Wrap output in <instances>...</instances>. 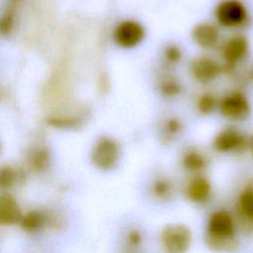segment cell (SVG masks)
I'll return each instance as SVG.
<instances>
[{
    "instance_id": "8fae6325",
    "label": "cell",
    "mask_w": 253,
    "mask_h": 253,
    "mask_svg": "<svg viewBox=\"0 0 253 253\" xmlns=\"http://www.w3.org/2000/svg\"><path fill=\"white\" fill-rule=\"evenodd\" d=\"M23 215L21 207L12 195L0 194V225L11 226L20 222Z\"/></svg>"
},
{
    "instance_id": "603a6c76",
    "label": "cell",
    "mask_w": 253,
    "mask_h": 253,
    "mask_svg": "<svg viewBox=\"0 0 253 253\" xmlns=\"http://www.w3.org/2000/svg\"><path fill=\"white\" fill-rule=\"evenodd\" d=\"M14 26V14L12 12H7L2 17H0V34L8 35Z\"/></svg>"
},
{
    "instance_id": "ffe728a7",
    "label": "cell",
    "mask_w": 253,
    "mask_h": 253,
    "mask_svg": "<svg viewBox=\"0 0 253 253\" xmlns=\"http://www.w3.org/2000/svg\"><path fill=\"white\" fill-rule=\"evenodd\" d=\"M182 127V123L178 118H167L162 125V135L165 139L171 140L181 132Z\"/></svg>"
},
{
    "instance_id": "2e32d148",
    "label": "cell",
    "mask_w": 253,
    "mask_h": 253,
    "mask_svg": "<svg viewBox=\"0 0 253 253\" xmlns=\"http://www.w3.org/2000/svg\"><path fill=\"white\" fill-rule=\"evenodd\" d=\"M29 167L35 172H43L50 162L49 153L45 148H35L30 151L27 157Z\"/></svg>"
},
{
    "instance_id": "484cf974",
    "label": "cell",
    "mask_w": 253,
    "mask_h": 253,
    "mask_svg": "<svg viewBox=\"0 0 253 253\" xmlns=\"http://www.w3.org/2000/svg\"><path fill=\"white\" fill-rule=\"evenodd\" d=\"M249 148L251 150V154H252V157H253V136L249 140Z\"/></svg>"
},
{
    "instance_id": "277c9868",
    "label": "cell",
    "mask_w": 253,
    "mask_h": 253,
    "mask_svg": "<svg viewBox=\"0 0 253 253\" xmlns=\"http://www.w3.org/2000/svg\"><path fill=\"white\" fill-rule=\"evenodd\" d=\"M217 23L228 29L241 28L248 23L249 14L246 6L240 0H222L214 10Z\"/></svg>"
},
{
    "instance_id": "4316f807",
    "label": "cell",
    "mask_w": 253,
    "mask_h": 253,
    "mask_svg": "<svg viewBox=\"0 0 253 253\" xmlns=\"http://www.w3.org/2000/svg\"><path fill=\"white\" fill-rule=\"evenodd\" d=\"M0 151H1V142H0Z\"/></svg>"
},
{
    "instance_id": "44dd1931",
    "label": "cell",
    "mask_w": 253,
    "mask_h": 253,
    "mask_svg": "<svg viewBox=\"0 0 253 253\" xmlns=\"http://www.w3.org/2000/svg\"><path fill=\"white\" fill-rule=\"evenodd\" d=\"M218 106V101L211 93H204L202 94L197 102V108L200 114L202 115H210L211 114L216 107Z\"/></svg>"
},
{
    "instance_id": "7a4b0ae2",
    "label": "cell",
    "mask_w": 253,
    "mask_h": 253,
    "mask_svg": "<svg viewBox=\"0 0 253 253\" xmlns=\"http://www.w3.org/2000/svg\"><path fill=\"white\" fill-rule=\"evenodd\" d=\"M160 244L164 253H187L192 245V232L181 222L166 224L160 233Z\"/></svg>"
},
{
    "instance_id": "9c48e42d",
    "label": "cell",
    "mask_w": 253,
    "mask_h": 253,
    "mask_svg": "<svg viewBox=\"0 0 253 253\" xmlns=\"http://www.w3.org/2000/svg\"><path fill=\"white\" fill-rule=\"evenodd\" d=\"M192 76L200 83L207 84L214 80L222 71V66L214 59L201 56L192 60L190 64Z\"/></svg>"
},
{
    "instance_id": "6da1fadb",
    "label": "cell",
    "mask_w": 253,
    "mask_h": 253,
    "mask_svg": "<svg viewBox=\"0 0 253 253\" xmlns=\"http://www.w3.org/2000/svg\"><path fill=\"white\" fill-rule=\"evenodd\" d=\"M235 231L236 224L229 212L225 211H213L208 219L205 242L213 252H234L239 246Z\"/></svg>"
},
{
    "instance_id": "d4e9b609",
    "label": "cell",
    "mask_w": 253,
    "mask_h": 253,
    "mask_svg": "<svg viewBox=\"0 0 253 253\" xmlns=\"http://www.w3.org/2000/svg\"><path fill=\"white\" fill-rule=\"evenodd\" d=\"M247 76H248V79L253 81V66L248 70V73H247Z\"/></svg>"
},
{
    "instance_id": "3957f363",
    "label": "cell",
    "mask_w": 253,
    "mask_h": 253,
    "mask_svg": "<svg viewBox=\"0 0 253 253\" xmlns=\"http://www.w3.org/2000/svg\"><path fill=\"white\" fill-rule=\"evenodd\" d=\"M121 147L117 140L108 137H100L91 151V162L99 170H113L119 163Z\"/></svg>"
},
{
    "instance_id": "5bb4252c",
    "label": "cell",
    "mask_w": 253,
    "mask_h": 253,
    "mask_svg": "<svg viewBox=\"0 0 253 253\" xmlns=\"http://www.w3.org/2000/svg\"><path fill=\"white\" fill-rule=\"evenodd\" d=\"M49 222L50 219L44 211L41 210H31L23 213L19 224L24 231L35 233L45 228Z\"/></svg>"
},
{
    "instance_id": "9a60e30c",
    "label": "cell",
    "mask_w": 253,
    "mask_h": 253,
    "mask_svg": "<svg viewBox=\"0 0 253 253\" xmlns=\"http://www.w3.org/2000/svg\"><path fill=\"white\" fill-rule=\"evenodd\" d=\"M208 165V160L206 156L195 148L187 149L182 156V166L185 170L199 174Z\"/></svg>"
},
{
    "instance_id": "4fadbf2b",
    "label": "cell",
    "mask_w": 253,
    "mask_h": 253,
    "mask_svg": "<svg viewBox=\"0 0 253 253\" xmlns=\"http://www.w3.org/2000/svg\"><path fill=\"white\" fill-rule=\"evenodd\" d=\"M237 213L245 225L253 228V183L241 191L237 201Z\"/></svg>"
},
{
    "instance_id": "8992f818",
    "label": "cell",
    "mask_w": 253,
    "mask_h": 253,
    "mask_svg": "<svg viewBox=\"0 0 253 253\" xmlns=\"http://www.w3.org/2000/svg\"><path fill=\"white\" fill-rule=\"evenodd\" d=\"M248 137L234 127H226L220 130L212 141V147L220 153L242 152L249 147Z\"/></svg>"
},
{
    "instance_id": "5b68a950",
    "label": "cell",
    "mask_w": 253,
    "mask_h": 253,
    "mask_svg": "<svg viewBox=\"0 0 253 253\" xmlns=\"http://www.w3.org/2000/svg\"><path fill=\"white\" fill-rule=\"evenodd\" d=\"M218 108L220 114L232 122L245 121L251 113V107L247 97L238 91L223 96L218 102Z\"/></svg>"
},
{
    "instance_id": "cb8c5ba5",
    "label": "cell",
    "mask_w": 253,
    "mask_h": 253,
    "mask_svg": "<svg viewBox=\"0 0 253 253\" xmlns=\"http://www.w3.org/2000/svg\"><path fill=\"white\" fill-rule=\"evenodd\" d=\"M126 243L130 247H137L142 241V235L137 229H130L126 234Z\"/></svg>"
},
{
    "instance_id": "d6986e66",
    "label": "cell",
    "mask_w": 253,
    "mask_h": 253,
    "mask_svg": "<svg viewBox=\"0 0 253 253\" xmlns=\"http://www.w3.org/2000/svg\"><path fill=\"white\" fill-rule=\"evenodd\" d=\"M20 179L19 172L8 165L0 167V190L7 191L13 188Z\"/></svg>"
},
{
    "instance_id": "52a82bcc",
    "label": "cell",
    "mask_w": 253,
    "mask_h": 253,
    "mask_svg": "<svg viewBox=\"0 0 253 253\" xmlns=\"http://www.w3.org/2000/svg\"><path fill=\"white\" fill-rule=\"evenodd\" d=\"M145 36L143 26L134 20L120 22L113 33L115 42L123 48H131L139 44Z\"/></svg>"
},
{
    "instance_id": "e0dca14e",
    "label": "cell",
    "mask_w": 253,
    "mask_h": 253,
    "mask_svg": "<svg viewBox=\"0 0 253 253\" xmlns=\"http://www.w3.org/2000/svg\"><path fill=\"white\" fill-rule=\"evenodd\" d=\"M174 186L172 182L164 177L155 179L151 185V193L153 197L160 201L169 200L173 196Z\"/></svg>"
},
{
    "instance_id": "ba28073f",
    "label": "cell",
    "mask_w": 253,
    "mask_h": 253,
    "mask_svg": "<svg viewBox=\"0 0 253 253\" xmlns=\"http://www.w3.org/2000/svg\"><path fill=\"white\" fill-rule=\"evenodd\" d=\"M248 49L249 44L245 37L236 35L229 38L221 48V56L224 60L222 70L231 71L237 63L245 58Z\"/></svg>"
},
{
    "instance_id": "7402d4cb",
    "label": "cell",
    "mask_w": 253,
    "mask_h": 253,
    "mask_svg": "<svg viewBox=\"0 0 253 253\" xmlns=\"http://www.w3.org/2000/svg\"><path fill=\"white\" fill-rule=\"evenodd\" d=\"M163 57L168 64H176L182 58V50L176 44H167L163 49Z\"/></svg>"
},
{
    "instance_id": "ac0fdd59",
    "label": "cell",
    "mask_w": 253,
    "mask_h": 253,
    "mask_svg": "<svg viewBox=\"0 0 253 253\" xmlns=\"http://www.w3.org/2000/svg\"><path fill=\"white\" fill-rule=\"evenodd\" d=\"M158 90L165 98H174L181 93V83L173 76H163L158 82Z\"/></svg>"
},
{
    "instance_id": "30bf717a",
    "label": "cell",
    "mask_w": 253,
    "mask_h": 253,
    "mask_svg": "<svg viewBox=\"0 0 253 253\" xmlns=\"http://www.w3.org/2000/svg\"><path fill=\"white\" fill-rule=\"evenodd\" d=\"M185 197L193 204H204L211 195V185L208 178L196 174L186 184L184 189Z\"/></svg>"
},
{
    "instance_id": "7c38bea8",
    "label": "cell",
    "mask_w": 253,
    "mask_h": 253,
    "mask_svg": "<svg viewBox=\"0 0 253 253\" xmlns=\"http://www.w3.org/2000/svg\"><path fill=\"white\" fill-rule=\"evenodd\" d=\"M192 37L195 42L201 47L211 48L218 42L219 33L214 25L201 23L193 29Z\"/></svg>"
}]
</instances>
